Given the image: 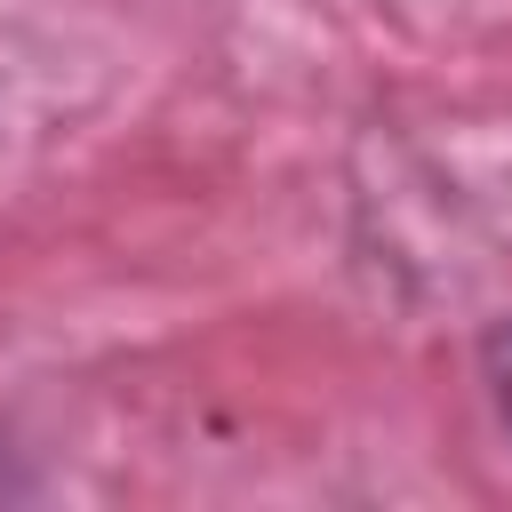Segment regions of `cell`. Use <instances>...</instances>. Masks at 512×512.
Masks as SVG:
<instances>
[{
    "mask_svg": "<svg viewBox=\"0 0 512 512\" xmlns=\"http://www.w3.org/2000/svg\"><path fill=\"white\" fill-rule=\"evenodd\" d=\"M488 384H496V400H504V416H512V320L488 336Z\"/></svg>",
    "mask_w": 512,
    "mask_h": 512,
    "instance_id": "1",
    "label": "cell"
}]
</instances>
